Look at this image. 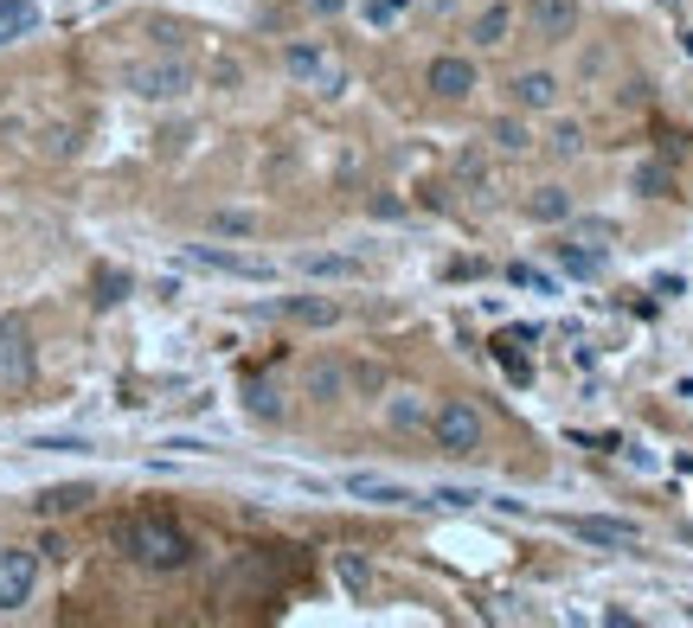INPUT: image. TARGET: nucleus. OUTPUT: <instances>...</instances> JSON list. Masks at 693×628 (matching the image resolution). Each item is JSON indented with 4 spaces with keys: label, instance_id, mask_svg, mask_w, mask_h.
<instances>
[{
    "label": "nucleus",
    "instance_id": "nucleus-29",
    "mask_svg": "<svg viewBox=\"0 0 693 628\" xmlns=\"http://www.w3.org/2000/svg\"><path fill=\"white\" fill-rule=\"evenodd\" d=\"M123 289H129V277H123V270H116V277L103 270V277H97V302L110 308V302H123Z\"/></svg>",
    "mask_w": 693,
    "mask_h": 628
},
{
    "label": "nucleus",
    "instance_id": "nucleus-21",
    "mask_svg": "<svg viewBox=\"0 0 693 628\" xmlns=\"http://www.w3.org/2000/svg\"><path fill=\"white\" fill-rule=\"evenodd\" d=\"M558 264H565L571 277H597V270H604V251H584V244L571 238V244H558Z\"/></svg>",
    "mask_w": 693,
    "mask_h": 628
},
{
    "label": "nucleus",
    "instance_id": "nucleus-15",
    "mask_svg": "<svg viewBox=\"0 0 693 628\" xmlns=\"http://www.w3.org/2000/svg\"><path fill=\"white\" fill-rule=\"evenodd\" d=\"M302 270H308V277H335V282H360L366 277V264H360V257H341V251H308Z\"/></svg>",
    "mask_w": 693,
    "mask_h": 628
},
{
    "label": "nucleus",
    "instance_id": "nucleus-13",
    "mask_svg": "<svg viewBox=\"0 0 693 628\" xmlns=\"http://www.w3.org/2000/svg\"><path fill=\"white\" fill-rule=\"evenodd\" d=\"M514 103H520V110H553L558 77L553 71H520V77H514Z\"/></svg>",
    "mask_w": 693,
    "mask_h": 628
},
{
    "label": "nucleus",
    "instance_id": "nucleus-8",
    "mask_svg": "<svg viewBox=\"0 0 693 628\" xmlns=\"http://www.w3.org/2000/svg\"><path fill=\"white\" fill-rule=\"evenodd\" d=\"M424 84H430L443 103H463V97L476 90V65H469V59H456V52H443V59L430 65V77H424Z\"/></svg>",
    "mask_w": 693,
    "mask_h": 628
},
{
    "label": "nucleus",
    "instance_id": "nucleus-35",
    "mask_svg": "<svg viewBox=\"0 0 693 628\" xmlns=\"http://www.w3.org/2000/svg\"><path fill=\"white\" fill-rule=\"evenodd\" d=\"M33 449H90V443H84V436H39Z\"/></svg>",
    "mask_w": 693,
    "mask_h": 628
},
{
    "label": "nucleus",
    "instance_id": "nucleus-33",
    "mask_svg": "<svg viewBox=\"0 0 693 628\" xmlns=\"http://www.w3.org/2000/svg\"><path fill=\"white\" fill-rule=\"evenodd\" d=\"M437 500H443V507H469V500H482V494L476 488H437Z\"/></svg>",
    "mask_w": 693,
    "mask_h": 628
},
{
    "label": "nucleus",
    "instance_id": "nucleus-26",
    "mask_svg": "<svg viewBox=\"0 0 693 628\" xmlns=\"http://www.w3.org/2000/svg\"><path fill=\"white\" fill-rule=\"evenodd\" d=\"M571 238H578L584 251H610V238H617V225H610V218H584V225H578Z\"/></svg>",
    "mask_w": 693,
    "mask_h": 628
},
{
    "label": "nucleus",
    "instance_id": "nucleus-4",
    "mask_svg": "<svg viewBox=\"0 0 693 628\" xmlns=\"http://www.w3.org/2000/svg\"><path fill=\"white\" fill-rule=\"evenodd\" d=\"M129 90L148 97V103H174V97L193 90V65H180V59H148V65L129 71Z\"/></svg>",
    "mask_w": 693,
    "mask_h": 628
},
{
    "label": "nucleus",
    "instance_id": "nucleus-18",
    "mask_svg": "<svg viewBox=\"0 0 693 628\" xmlns=\"http://www.w3.org/2000/svg\"><path fill=\"white\" fill-rule=\"evenodd\" d=\"M346 494H353V500H379V507L412 500V488H405V482H379V475H353V482H346Z\"/></svg>",
    "mask_w": 693,
    "mask_h": 628
},
{
    "label": "nucleus",
    "instance_id": "nucleus-31",
    "mask_svg": "<svg viewBox=\"0 0 693 628\" xmlns=\"http://www.w3.org/2000/svg\"><path fill=\"white\" fill-rule=\"evenodd\" d=\"M405 7H412V0H366V20H373V26H386V20H399Z\"/></svg>",
    "mask_w": 693,
    "mask_h": 628
},
{
    "label": "nucleus",
    "instance_id": "nucleus-14",
    "mask_svg": "<svg viewBox=\"0 0 693 628\" xmlns=\"http://www.w3.org/2000/svg\"><path fill=\"white\" fill-rule=\"evenodd\" d=\"M346 392H353V385H346L341 359H315V366H308V398H315V405H335V398H346Z\"/></svg>",
    "mask_w": 693,
    "mask_h": 628
},
{
    "label": "nucleus",
    "instance_id": "nucleus-28",
    "mask_svg": "<svg viewBox=\"0 0 693 628\" xmlns=\"http://www.w3.org/2000/svg\"><path fill=\"white\" fill-rule=\"evenodd\" d=\"M456 174H463L469 187H488V154H482V148H469V154L456 161Z\"/></svg>",
    "mask_w": 693,
    "mask_h": 628
},
{
    "label": "nucleus",
    "instance_id": "nucleus-10",
    "mask_svg": "<svg viewBox=\"0 0 693 628\" xmlns=\"http://www.w3.org/2000/svg\"><path fill=\"white\" fill-rule=\"evenodd\" d=\"M571 533H578L584 546H604V552H635V539H642V533L623 526V520H591V513H584V520H571Z\"/></svg>",
    "mask_w": 693,
    "mask_h": 628
},
{
    "label": "nucleus",
    "instance_id": "nucleus-7",
    "mask_svg": "<svg viewBox=\"0 0 693 628\" xmlns=\"http://www.w3.org/2000/svg\"><path fill=\"white\" fill-rule=\"evenodd\" d=\"M200 270H218V277H244V282H270V264L264 257H238V251H218V244H193L187 251Z\"/></svg>",
    "mask_w": 693,
    "mask_h": 628
},
{
    "label": "nucleus",
    "instance_id": "nucleus-25",
    "mask_svg": "<svg viewBox=\"0 0 693 628\" xmlns=\"http://www.w3.org/2000/svg\"><path fill=\"white\" fill-rule=\"evenodd\" d=\"M212 231L218 238H257V218L251 212H212Z\"/></svg>",
    "mask_w": 693,
    "mask_h": 628
},
{
    "label": "nucleus",
    "instance_id": "nucleus-27",
    "mask_svg": "<svg viewBox=\"0 0 693 628\" xmlns=\"http://www.w3.org/2000/svg\"><path fill=\"white\" fill-rule=\"evenodd\" d=\"M635 193H648V200H662V193H668V167H662V161H648V167H635Z\"/></svg>",
    "mask_w": 693,
    "mask_h": 628
},
{
    "label": "nucleus",
    "instance_id": "nucleus-34",
    "mask_svg": "<svg viewBox=\"0 0 693 628\" xmlns=\"http://www.w3.org/2000/svg\"><path fill=\"white\" fill-rule=\"evenodd\" d=\"M46 154H52V161L71 154V129H46Z\"/></svg>",
    "mask_w": 693,
    "mask_h": 628
},
{
    "label": "nucleus",
    "instance_id": "nucleus-20",
    "mask_svg": "<svg viewBox=\"0 0 693 628\" xmlns=\"http://www.w3.org/2000/svg\"><path fill=\"white\" fill-rule=\"evenodd\" d=\"M527 212H533L540 225H565V218H571V193H558V187H540V193L527 200Z\"/></svg>",
    "mask_w": 693,
    "mask_h": 628
},
{
    "label": "nucleus",
    "instance_id": "nucleus-36",
    "mask_svg": "<svg viewBox=\"0 0 693 628\" xmlns=\"http://www.w3.org/2000/svg\"><path fill=\"white\" fill-rule=\"evenodd\" d=\"M302 7H308V13H315V20H335V13H341L346 0H302Z\"/></svg>",
    "mask_w": 693,
    "mask_h": 628
},
{
    "label": "nucleus",
    "instance_id": "nucleus-32",
    "mask_svg": "<svg viewBox=\"0 0 693 628\" xmlns=\"http://www.w3.org/2000/svg\"><path fill=\"white\" fill-rule=\"evenodd\" d=\"M251 411H257V418H282L277 392H270V385H251Z\"/></svg>",
    "mask_w": 693,
    "mask_h": 628
},
{
    "label": "nucleus",
    "instance_id": "nucleus-22",
    "mask_svg": "<svg viewBox=\"0 0 693 628\" xmlns=\"http://www.w3.org/2000/svg\"><path fill=\"white\" fill-rule=\"evenodd\" d=\"M546 148H553L558 161H578V154H584V129H578V123H553V129H546Z\"/></svg>",
    "mask_w": 693,
    "mask_h": 628
},
{
    "label": "nucleus",
    "instance_id": "nucleus-12",
    "mask_svg": "<svg viewBox=\"0 0 693 628\" xmlns=\"http://www.w3.org/2000/svg\"><path fill=\"white\" fill-rule=\"evenodd\" d=\"M386 430H392V436H417V430H430V405H424V392H399V398H386Z\"/></svg>",
    "mask_w": 693,
    "mask_h": 628
},
{
    "label": "nucleus",
    "instance_id": "nucleus-2",
    "mask_svg": "<svg viewBox=\"0 0 693 628\" xmlns=\"http://www.w3.org/2000/svg\"><path fill=\"white\" fill-rule=\"evenodd\" d=\"M430 443H437L443 456H482V443H488L482 411H476V405H463V398L437 405V411H430Z\"/></svg>",
    "mask_w": 693,
    "mask_h": 628
},
{
    "label": "nucleus",
    "instance_id": "nucleus-3",
    "mask_svg": "<svg viewBox=\"0 0 693 628\" xmlns=\"http://www.w3.org/2000/svg\"><path fill=\"white\" fill-rule=\"evenodd\" d=\"M33 385V328L20 315H0V392Z\"/></svg>",
    "mask_w": 693,
    "mask_h": 628
},
{
    "label": "nucleus",
    "instance_id": "nucleus-24",
    "mask_svg": "<svg viewBox=\"0 0 693 628\" xmlns=\"http://www.w3.org/2000/svg\"><path fill=\"white\" fill-rule=\"evenodd\" d=\"M90 500V488H46L39 494V513H77Z\"/></svg>",
    "mask_w": 693,
    "mask_h": 628
},
{
    "label": "nucleus",
    "instance_id": "nucleus-6",
    "mask_svg": "<svg viewBox=\"0 0 693 628\" xmlns=\"http://www.w3.org/2000/svg\"><path fill=\"white\" fill-rule=\"evenodd\" d=\"M33 584H39V559L33 552H0V610L33 603Z\"/></svg>",
    "mask_w": 693,
    "mask_h": 628
},
{
    "label": "nucleus",
    "instance_id": "nucleus-23",
    "mask_svg": "<svg viewBox=\"0 0 693 628\" xmlns=\"http://www.w3.org/2000/svg\"><path fill=\"white\" fill-rule=\"evenodd\" d=\"M335 577H341V584L353 590V597H366V590H373V571H366V564L353 559V552H341V559H335Z\"/></svg>",
    "mask_w": 693,
    "mask_h": 628
},
{
    "label": "nucleus",
    "instance_id": "nucleus-1",
    "mask_svg": "<svg viewBox=\"0 0 693 628\" xmlns=\"http://www.w3.org/2000/svg\"><path fill=\"white\" fill-rule=\"evenodd\" d=\"M116 539H123V552H129L141 571H187V564H193V539H187L180 526L154 520V513L123 520V526H116Z\"/></svg>",
    "mask_w": 693,
    "mask_h": 628
},
{
    "label": "nucleus",
    "instance_id": "nucleus-9",
    "mask_svg": "<svg viewBox=\"0 0 693 628\" xmlns=\"http://www.w3.org/2000/svg\"><path fill=\"white\" fill-rule=\"evenodd\" d=\"M282 321H295V328H335L341 321V302L335 295H289V302H277Z\"/></svg>",
    "mask_w": 693,
    "mask_h": 628
},
{
    "label": "nucleus",
    "instance_id": "nucleus-16",
    "mask_svg": "<svg viewBox=\"0 0 693 628\" xmlns=\"http://www.w3.org/2000/svg\"><path fill=\"white\" fill-rule=\"evenodd\" d=\"M507 33H514V7H488V13H476V26H469V39H476L482 52L507 46Z\"/></svg>",
    "mask_w": 693,
    "mask_h": 628
},
{
    "label": "nucleus",
    "instance_id": "nucleus-17",
    "mask_svg": "<svg viewBox=\"0 0 693 628\" xmlns=\"http://www.w3.org/2000/svg\"><path fill=\"white\" fill-rule=\"evenodd\" d=\"M488 148H501V154H527V148H533L527 116H494V123H488Z\"/></svg>",
    "mask_w": 693,
    "mask_h": 628
},
{
    "label": "nucleus",
    "instance_id": "nucleus-11",
    "mask_svg": "<svg viewBox=\"0 0 693 628\" xmlns=\"http://www.w3.org/2000/svg\"><path fill=\"white\" fill-rule=\"evenodd\" d=\"M533 33L540 39H571L578 33V0H533Z\"/></svg>",
    "mask_w": 693,
    "mask_h": 628
},
{
    "label": "nucleus",
    "instance_id": "nucleus-30",
    "mask_svg": "<svg viewBox=\"0 0 693 628\" xmlns=\"http://www.w3.org/2000/svg\"><path fill=\"white\" fill-rule=\"evenodd\" d=\"M346 385H360V392H386V372H379V366H353Z\"/></svg>",
    "mask_w": 693,
    "mask_h": 628
},
{
    "label": "nucleus",
    "instance_id": "nucleus-19",
    "mask_svg": "<svg viewBox=\"0 0 693 628\" xmlns=\"http://www.w3.org/2000/svg\"><path fill=\"white\" fill-rule=\"evenodd\" d=\"M39 26V7L33 0H0V46H13L20 33H33Z\"/></svg>",
    "mask_w": 693,
    "mask_h": 628
},
{
    "label": "nucleus",
    "instance_id": "nucleus-5",
    "mask_svg": "<svg viewBox=\"0 0 693 628\" xmlns=\"http://www.w3.org/2000/svg\"><path fill=\"white\" fill-rule=\"evenodd\" d=\"M282 71L295 77V84H308V90H322V97H341L346 90V71L322 52V46H289L282 52Z\"/></svg>",
    "mask_w": 693,
    "mask_h": 628
}]
</instances>
